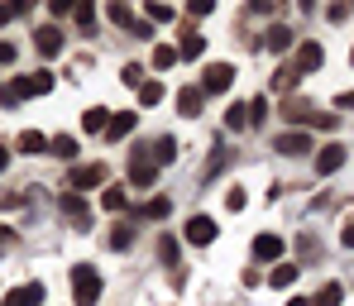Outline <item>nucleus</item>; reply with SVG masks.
<instances>
[{"mask_svg":"<svg viewBox=\"0 0 354 306\" xmlns=\"http://www.w3.org/2000/svg\"><path fill=\"white\" fill-rule=\"evenodd\" d=\"M244 206H249L244 187H230V191H225V211H244Z\"/></svg>","mask_w":354,"mask_h":306,"instance_id":"nucleus-35","label":"nucleus"},{"mask_svg":"<svg viewBox=\"0 0 354 306\" xmlns=\"http://www.w3.org/2000/svg\"><path fill=\"white\" fill-rule=\"evenodd\" d=\"M120 82H124V86H134V91H139V86H144V82H149V77H144V67H139V62H129V67H124V72H120Z\"/></svg>","mask_w":354,"mask_h":306,"instance_id":"nucleus-34","label":"nucleus"},{"mask_svg":"<svg viewBox=\"0 0 354 306\" xmlns=\"http://www.w3.org/2000/svg\"><path fill=\"white\" fill-rule=\"evenodd\" d=\"M297 82H301V72H297L292 62H283V67L273 72V91H297Z\"/></svg>","mask_w":354,"mask_h":306,"instance_id":"nucleus-19","label":"nucleus"},{"mask_svg":"<svg viewBox=\"0 0 354 306\" xmlns=\"http://www.w3.org/2000/svg\"><path fill=\"white\" fill-rule=\"evenodd\" d=\"M187 240H192V245H211V240H216V220H211V216H192V220H187Z\"/></svg>","mask_w":354,"mask_h":306,"instance_id":"nucleus-11","label":"nucleus"},{"mask_svg":"<svg viewBox=\"0 0 354 306\" xmlns=\"http://www.w3.org/2000/svg\"><path fill=\"white\" fill-rule=\"evenodd\" d=\"M5 168H10V149L0 144V173H5Z\"/></svg>","mask_w":354,"mask_h":306,"instance_id":"nucleus-44","label":"nucleus"},{"mask_svg":"<svg viewBox=\"0 0 354 306\" xmlns=\"http://www.w3.org/2000/svg\"><path fill=\"white\" fill-rule=\"evenodd\" d=\"M72 297H77V306H96V297H101V273L91 263H77L72 268Z\"/></svg>","mask_w":354,"mask_h":306,"instance_id":"nucleus-1","label":"nucleus"},{"mask_svg":"<svg viewBox=\"0 0 354 306\" xmlns=\"http://www.w3.org/2000/svg\"><path fill=\"white\" fill-rule=\"evenodd\" d=\"M15 15H24V0H15V5H0V29H5Z\"/></svg>","mask_w":354,"mask_h":306,"instance_id":"nucleus-40","label":"nucleus"},{"mask_svg":"<svg viewBox=\"0 0 354 306\" xmlns=\"http://www.w3.org/2000/svg\"><path fill=\"white\" fill-rule=\"evenodd\" d=\"M134 124H139V115H134V111H115V115H111V124H106V139H124Z\"/></svg>","mask_w":354,"mask_h":306,"instance_id":"nucleus-16","label":"nucleus"},{"mask_svg":"<svg viewBox=\"0 0 354 306\" xmlns=\"http://www.w3.org/2000/svg\"><path fill=\"white\" fill-rule=\"evenodd\" d=\"M58 211L77 225V230H91V206H86L77 191H62V196H58Z\"/></svg>","mask_w":354,"mask_h":306,"instance_id":"nucleus-4","label":"nucleus"},{"mask_svg":"<svg viewBox=\"0 0 354 306\" xmlns=\"http://www.w3.org/2000/svg\"><path fill=\"white\" fill-rule=\"evenodd\" d=\"M153 178H158L153 153H149V149H134V153H129V182L134 187H153Z\"/></svg>","mask_w":354,"mask_h":306,"instance_id":"nucleus-3","label":"nucleus"},{"mask_svg":"<svg viewBox=\"0 0 354 306\" xmlns=\"http://www.w3.org/2000/svg\"><path fill=\"white\" fill-rule=\"evenodd\" d=\"M158 258H163V263H173V268H182V249H177L173 235H163V240H158Z\"/></svg>","mask_w":354,"mask_h":306,"instance_id":"nucleus-28","label":"nucleus"},{"mask_svg":"<svg viewBox=\"0 0 354 306\" xmlns=\"http://www.w3.org/2000/svg\"><path fill=\"white\" fill-rule=\"evenodd\" d=\"M106 178H111V168H106V163H82V168H72V191L106 187Z\"/></svg>","mask_w":354,"mask_h":306,"instance_id":"nucleus-5","label":"nucleus"},{"mask_svg":"<svg viewBox=\"0 0 354 306\" xmlns=\"http://www.w3.org/2000/svg\"><path fill=\"white\" fill-rule=\"evenodd\" d=\"M24 101V91H19V82H10V86H0V106H19Z\"/></svg>","mask_w":354,"mask_h":306,"instance_id":"nucleus-37","label":"nucleus"},{"mask_svg":"<svg viewBox=\"0 0 354 306\" xmlns=\"http://www.w3.org/2000/svg\"><path fill=\"white\" fill-rule=\"evenodd\" d=\"M158 101H163V82H153V77H149V82L139 86V106H158Z\"/></svg>","mask_w":354,"mask_h":306,"instance_id":"nucleus-29","label":"nucleus"},{"mask_svg":"<svg viewBox=\"0 0 354 306\" xmlns=\"http://www.w3.org/2000/svg\"><path fill=\"white\" fill-rule=\"evenodd\" d=\"M15 62V44H0V67H10Z\"/></svg>","mask_w":354,"mask_h":306,"instance_id":"nucleus-41","label":"nucleus"},{"mask_svg":"<svg viewBox=\"0 0 354 306\" xmlns=\"http://www.w3.org/2000/svg\"><path fill=\"white\" fill-rule=\"evenodd\" d=\"M263 44H268V48H273V53H288V48H292V29H288V24H273V29H268V39H263Z\"/></svg>","mask_w":354,"mask_h":306,"instance_id":"nucleus-21","label":"nucleus"},{"mask_svg":"<svg viewBox=\"0 0 354 306\" xmlns=\"http://www.w3.org/2000/svg\"><path fill=\"white\" fill-rule=\"evenodd\" d=\"M24 96H48L53 91V72H29V77H15Z\"/></svg>","mask_w":354,"mask_h":306,"instance_id":"nucleus-10","label":"nucleus"},{"mask_svg":"<svg viewBox=\"0 0 354 306\" xmlns=\"http://www.w3.org/2000/svg\"><path fill=\"white\" fill-rule=\"evenodd\" d=\"M144 15H149V24H168V19H177V10H173V5H163V0H149Z\"/></svg>","mask_w":354,"mask_h":306,"instance_id":"nucleus-24","label":"nucleus"},{"mask_svg":"<svg viewBox=\"0 0 354 306\" xmlns=\"http://www.w3.org/2000/svg\"><path fill=\"white\" fill-rule=\"evenodd\" d=\"M340 245H345V249H354V225H345V230H340Z\"/></svg>","mask_w":354,"mask_h":306,"instance_id":"nucleus-43","label":"nucleus"},{"mask_svg":"<svg viewBox=\"0 0 354 306\" xmlns=\"http://www.w3.org/2000/svg\"><path fill=\"white\" fill-rule=\"evenodd\" d=\"M106 245L115 249V254H124V249L134 245V230H129V225H115V230H111V240H106Z\"/></svg>","mask_w":354,"mask_h":306,"instance_id":"nucleus-31","label":"nucleus"},{"mask_svg":"<svg viewBox=\"0 0 354 306\" xmlns=\"http://www.w3.org/2000/svg\"><path fill=\"white\" fill-rule=\"evenodd\" d=\"M230 82H235V67H230V62H211V67L201 72V91H206V96H225Z\"/></svg>","mask_w":354,"mask_h":306,"instance_id":"nucleus-2","label":"nucleus"},{"mask_svg":"<svg viewBox=\"0 0 354 306\" xmlns=\"http://www.w3.org/2000/svg\"><path fill=\"white\" fill-rule=\"evenodd\" d=\"M48 153H53V158H62V163H72V158H77V139H72V134L48 139Z\"/></svg>","mask_w":354,"mask_h":306,"instance_id":"nucleus-20","label":"nucleus"},{"mask_svg":"<svg viewBox=\"0 0 354 306\" xmlns=\"http://www.w3.org/2000/svg\"><path fill=\"white\" fill-rule=\"evenodd\" d=\"M254 258H259V263L283 258V235H259V240H254Z\"/></svg>","mask_w":354,"mask_h":306,"instance_id":"nucleus-13","label":"nucleus"},{"mask_svg":"<svg viewBox=\"0 0 354 306\" xmlns=\"http://www.w3.org/2000/svg\"><path fill=\"white\" fill-rule=\"evenodd\" d=\"M211 10H216V0H192V5H187L192 19H201V15H211Z\"/></svg>","mask_w":354,"mask_h":306,"instance_id":"nucleus-39","label":"nucleus"},{"mask_svg":"<svg viewBox=\"0 0 354 306\" xmlns=\"http://www.w3.org/2000/svg\"><path fill=\"white\" fill-rule=\"evenodd\" d=\"M168 211H173V201H168V196H153V201H144V206H139V216H144V220H163Z\"/></svg>","mask_w":354,"mask_h":306,"instance_id":"nucleus-23","label":"nucleus"},{"mask_svg":"<svg viewBox=\"0 0 354 306\" xmlns=\"http://www.w3.org/2000/svg\"><path fill=\"white\" fill-rule=\"evenodd\" d=\"M101 206H106V211H124V206H129V191H124V187H106V191H101Z\"/></svg>","mask_w":354,"mask_h":306,"instance_id":"nucleus-25","label":"nucleus"},{"mask_svg":"<svg viewBox=\"0 0 354 306\" xmlns=\"http://www.w3.org/2000/svg\"><path fill=\"white\" fill-rule=\"evenodd\" d=\"M340 302H345V287H340V283H326V287L316 292V302H311V306H340Z\"/></svg>","mask_w":354,"mask_h":306,"instance_id":"nucleus-26","label":"nucleus"},{"mask_svg":"<svg viewBox=\"0 0 354 306\" xmlns=\"http://www.w3.org/2000/svg\"><path fill=\"white\" fill-rule=\"evenodd\" d=\"M34 48H39L44 58H58V53H62V34L53 29V24H44V29L34 34Z\"/></svg>","mask_w":354,"mask_h":306,"instance_id":"nucleus-12","label":"nucleus"},{"mask_svg":"<svg viewBox=\"0 0 354 306\" xmlns=\"http://www.w3.org/2000/svg\"><path fill=\"white\" fill-rule=\"evenodd\" d=\"M173 158H177V144H173V139H168V134H163V139L153 144V163L163 168V163H173Z\"/></svg>","mask_w":354,"mask_h":306,"instance_id":"nucleus-32","label":"nucleus"},{"mask_svg":"<svg viewBox=\"0 0 354 306\" xmlns=\"http://www.w3.org/2000/svg\"><path fill=\"white\" fill-rule=\"evenodd\" d=\"M321 62H326V48H321V44H311V39H306V44H297V58H292L297 72H316Z\"/></svg>","mask_w":354,"mask_h":306,"instance_id":"nucleus-6","label":"nucleus"},{"mask_svg":"<svg viewBox=\"0 0 354 306\" xmlns=\"http://www.w3.org/2000/svg\"><path fill=\"white\" fill-rule=\"evenodd\" d=\"M297 273H301V268H297V263H278V268H273V278H268V283H273V287H278V292H288V287H292V283H297Z\"/></svg>","mask_w":354,"mask_h":306,"instance_id":"nucleus-22","label":"nucleus"},{"mask_svg":"<svg viewBox=\"0 0 354 306\" xmlns=\"http://www.w3.org/2000/svg\"><path fill=\"white\" fill-rule=\"evenodd\" d=\"M350 62H354V48H350Z\"/></svg>","mask_w":354,"mask_h":306,"instance_id":"nucleus-47","label":"nucleus"},{"mask_svg":"<svg viewBox=\"0 0 354 306\" xmlns=\"http://www.w3.org/2000/svg\"><path fill=\"white\" fill-rule=\"evenodd\" d=\"M44 149H48V139H44L39 129H24V134H19V153H44Z\"/></svg>","mask_w":354,"mask_h":306,"instance_id":"nucleus-27","label":"nucleus"},{"mask_svg":"<svg viewBox=\"0 0 354 306\" xmlns=\"http://www.w3.org/2000/svg\"><path fill=\"white\" fill-rule=\"evenodd\" d=\"M273 149H278V153H288V158H297V153H306V149H311V139H306L301 129H288V134H278V139H273Z\"/></svg>","mask_w":354,"mask_h":306,"instance_id":"nucleus-9","label":"nucleus"},{"mask_svg":"<svg viewBox=\"0 0 354 306\" xmlns=\"http://www.w3.org/2000/svg\"><path fill=\"white\" fill-rule=\"evenodd\" d=\"M340 163H345V144H326V149L316 153V173H321V178L340 173Z\"/></svg>","mask_w":354,"mask_h":306,"instance_id":"nucleus-7","label":"nucleus"},{"mask_svg":"<svg viewBox=\"0 0 354 306\" xmlns=\"http://www.w3.org/2000/svg\"><path fill=\"white\" fill-rule=\"evenodd\" d=\"M0 245H15V235H10V230H0Z\"/></svg>","mask_w":354,"mask_h":306,"instance_id":"nucleus-45","label":"nucleus"},{"mask_svg":"<svg viewBox=\"0 0 354 306\" xmlns=\"http://www.w3.org/2000/svg\"><path fill=\"white\" fill-rule=\"evenodd\" d=\"M173 62H177V48H173V44H158V48H153V67H158V72H168Z\"/></svg>","mask_w":354,"mask_h":306,"instance_id":"nucleus-33","label":"nucleus"},{"mask_svg":"<svg viewBox=\"0 0 354 306\" xmlns=\"http://www.w3.org/2000/svg\"><path fill=\"white\" fill-rule=\"evenodd\" d=\"M225 129H249V106H244V101L225 111Z\"/></svg>","mask_w":354,"mask_h":306,"instance_id":"nucleus-30","label":"nucleus"},{"mask_svg":"<svg viewBox=\"0 0 354 306\" xmlns=\"http://www.w3.org/2000/svg\"><path fill=\"white\" fill-rule=\"evenodd\" d=\"M244 106H249V124H259L268 115V101H263V96H254V101H244Z\"/></svg>","mask_w":354,"mask_h":306,"instance_id":"nucleus-38","label":"nucleus"},{"mask_svg":"<svg viewBox=\"0 0 354 306\" xmlns=\"http://www.w3.org/2000/svg\"><path fill=\"white\" fill-rule=\"evenodd\" d=\"M201 101H206L201 86H182V91H177V111H182V115H201Z\"/></svg>","mask_w":354,"mask_h":306,"instance_id":"nucleus-14","label":"nucleus"},{"mask_svg":"<svg viewBox=\"0 0 354 306\" xmlns=\"http://www.w3.org/2000/svg\"><path fill=\"white\" fill-rule=\"evenodd\" d=\"M288 306H311V302H306V297H292V302H288Z\"/></svg>","mask_w":354,"mask_h":306,"instance_id":"nucleus-46","label":"nucleus"},{"mask_svg":"<svg viewBox=\"0 0 354 306\" xmlns=\"http://www.w3.org/2000/svg\"><path fill=\"white\" fill-rule=\"evenodd\" d=\"M335 106H340V111H354V91H340V96H335Z\"/></svg>","mask_w":354,"mask_h":306,"instance_id":"nucleus-42","label":"nucleus"},{"mask_svg":"<svg viewBox=\"0 0 354 306\" xmlns=\"http://www.w3.org/2000/svg\"><path fill=\"white\" fill-rule=\"evenodd\" d=\"M111 115H115V111H106V106H91V111L82 115V129H86V134H106Z\"/></svg>","mask_w":354,"mask_h":306,"instance_id":"nucleus-17","label":"nucleus"},{"mask_svg":"<svg viewBox=\"0 0 354 306\" xmlns=\"http://www.w3.org/2000/svg\"><path fill=\"white\" fill-rule=\"evenodd\" d=\"M283 120H288V124H311V120H316V111H311L306 101H292V96H288V106H283Z\"/></svg>","mask_w":354,"mask_h":306,"instance_id":"nucleus-18","label":"nucleus"},{"mask_svg":"<svg viewBox=\"0 0 354 306\" xmlns=\"http://www.w3.org/2000/svg\"><path fill=\"white\" fill-rule=\"evenodd\" d=\"M206 53V34H196V29H182V44H177V58L182 62H196Z\"/></svg>","mask_w":354,"mask_h":306,"instance_id":"nucleus-8","label":"nucleus"},{"mask_svg":"<svg viewBox=\"0 0 354 306\" xmlns=\"http://www.w3.org/2000/svg\"><path fill=\"white\" fill-rule=\"evenodd\" d=\"M44 302V283H29V287H15L10 297H5V306H39Z\"/></svg>","mask_w":354,"mask_h":306,"instance_id":"nucleus-15","label":"nucleus"},{"mask_svg":"<svg viewBox=\"0 0 354 306\" xmlns=\"http://www.w3.org/2000/svg\"><path fill=\"white\" fill-rule=\"evenodd\" d=\"M72 15H77V24H82V29H91V19H96V5H86V0H82V5H72Z\"/></svg>","mask_w":354,"mask_h":306,"instance_id":"nucleus-36","label":"nucleus"}]
</instances>
